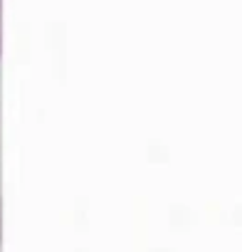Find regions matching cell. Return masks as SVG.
<instances>
[{
    "label": "cell",
    "mask_w": 242,
    "mask_h": 252,
    "mask_svg": "<svg viewBox=\"0 0 242 252\" xmlns=\"http://www.w3.org/2000/svg\"><path fill=\"white\" fill-rule=\"evenodd\" d=\"M0 45H3V35H0Z\"/></svg>",
    "instance_id": "6da1fadb"
}]
</instances>
